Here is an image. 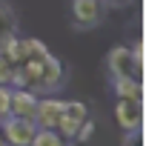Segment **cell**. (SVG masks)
I'll return each instance as SVG.
<instances>
[{"label":"cell","mask_w":146,"mask_h":146,"mask_svg":"<svg viewBox=\"0 0 146 146\" xmlns=\"http://www.w3.org/2000/svg\"><path fill=\"white\" fill-rule=\"evenodd\" d=\"M20 49H23V57H29V60H40V57L49 54V49L40 40H35V37H23L20 40Z\"/></svg>","instance_id":"30bf717a"},{"label":"cell","mask_w":146,"mask_h":146,"mask_svg":"<svg viewBox=\"0 0 146 146\" xmlns=\"http://www.w3.org/2000/svg\"><path fill=\"white\" fill-rule=\"evenodd\" d=\"M72 17H75V26L89 29V26L100 23L103 3H100V0H72Z\"/></svg>","instance_id":"5b68a950"},{"label":"cell","mask_w":146,"mask_h":146,"mask_svg":"<svg viewBox=\"0 0 146 146\" xmlns=\"http://www.w3.org/2000/svg\"><path fill=\"white\" fill-rule=\"evenodd\" d=\"M115 95L117 98H129V100H143V80L120 78V80H115Z\"/></svg>","instance_id":"9c48e42d"},{"label":"cell","mask_w":146,"mask_h":146,"mask_svg":"<svg viewBox=\"0 0 146 146\" xmlns=\"http://www.w3.org/2000/svg\"><path fill=\"white\" fill-rule=\"evenodd\" d=\"M54 129L60 132L63 140H83V137H89L92 117H89L86 103H80V100H63V112H60V120H57Z\"/></svg>","instance_id":"6da1fadb"},{"label":"cell","mask_w":146,"mask_h":146,"mask_svg":"<svg viewBox=\"0 0 146 146\" xmlns=\"http://www.w3.org/2000/svg\"><path fill=\"white\" fill-rule=\"evenodd\" d=\"M35 132H37V123L32 117H17V115L3 117V137L15 146H32Z\"/></svg>","instance_id":"3957f363"},{"label":"cell","mask_w":146,"mask_h":146,"mask_svg":"<svg viewBox=\"0 0 146 146\" xmlns=\"http://www.w3.org/2000/svg\"><path fill=\"white\" fill-rule=\"evenodd\" d=\"M115 117L117 126L123 132H137L143 126V100H129V98H117L115 103Z\"/></svg>","instance_id":"277c9868"},{"label":"cell","mask_w":146,"mask_h":146,"mask_svg":"<svg viewBox=\"0 0 146 146\" xmlns=\"http://www.w3.org/2000/svg\"><path fill=\"white\" fill-rule=\"evenodd\" d=\"M3 140H6V137H3V135H0V143H3Z\"/></svg>","instance_id":"2e32d148"},{"label":"cell","mask_w":146,"mask_h":146,"mask_svg":"<svg viewBox=\"0 0 146 146\" xmlns=\"http://www.w3.org/2000/svg\"><path fill=\"white\" fill-rule=\"evenodd\" d=\"M60 143H63V137L57 129H37L35 140H32V146H60Z\"/></svg>","instance_id":"8fae6325"},{"label":"cell","mask_w":146,"mask_h":146,"mask_svg":"<svg viewBox=\"0 0 146 146\" xmlns=\"http://www.w3.org/2000/svg\"><path fill=\"white\" fill-rule=\"evenodd\" d=\"M63 80V63L54 54H46L40 60V89H54Z\"/></svg>","instance_id":"ba28073f"},{"label":"cell","mask_w":146,"mask_h":146,"mask_svg":"<svg viewBox=\"0 0 146 146\" xmlns=\"http://www.w3.org/2000/svg\"><path fill=\"white\" fill-rule=\"evenodd\" d=\"M35 106H37V95H35L29 86H15V92H12V103H9V115L32 117V115H35Z\"/></svg>","instance_id":"52a82bcc"},{"label":"cell","mask_w":146,"mask_h":146,"mask_svg":"<svg viewBox=\"0 0 146 146\" xmlns=\"http://www.w3.org/2000/svg\"><path fill=\"white\" fill-rule=\"evenodd\" d=\"M12 75H15V63H9L3 54H0V83L9 86L12 83Z\"/></svg>","instance_id":"4fadbf2b"},{"label":"cell","mask_w":146,"mask_h":146,"mask_svg":"<svg viewBox=\"0 0 146 146\" xmlns=\"http://www.w3.org/2000/svg\"><path fill=\"white\" fill-rule=\"evenodd\" d=\"M6 35H15V17H12V12L3 3H0V40Z\"/></svg>","instance_id":"7c38bea8"},{"label":"cell","mask_w":146,"mask_h":146,"mask_svg":"<svg viewBox=\"0 0 146 146\" xmlns=\"http://www.w3.org/2000/svg\"><path fill=\"white\" fill-rule=\"evenodd\" d=\"M109 72L112 78L120 80V78H129V80H143V43L137 40L135 49H112L109 52Z\"/></svg>","instance_id":"7a4b0ae2"},{"label":"cell","mask_w":146,"mask_h":146,"mask_svg":"<svg viewBox=\"0 0 146 146\" xmlns=\"http://www.w3.org/2000/svg\"><path fill=\"white\" fill-rule=\"evenodd\" d=\"M9 103H12V89L0 83V120L9 115Z\"/></svg>","instance_id":"5bb4252c"},{"label":"cell","mask_w":146,"mask_h":146,"mask_svg":"<svg viewBox=\"0 0 146 146\" xmlns=\"http://www.w3.org/2000/svg\"><path fill=\"white\" fill-rule=\"evenodd\" d=\"M115 3H126V0H115Z\"/></svg>","instance_id":"9a60e30c"},{"label":"cell","mask_w":146,"mask_h":146,"mask_svg":"<svg viewBox=\"0 0 146 146\" xmlns=\"http://www.w3.org/2000/svg\"><path fill=\"white\" fill-rule=\"evenodd\" d=\"M60 112H63V100L43 98V100H37L32 120L37 123V129H54V126H57V120H60Z\"/></svg>","instance_id":"8992f818"}]
</instances>
